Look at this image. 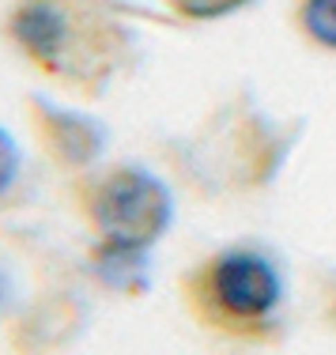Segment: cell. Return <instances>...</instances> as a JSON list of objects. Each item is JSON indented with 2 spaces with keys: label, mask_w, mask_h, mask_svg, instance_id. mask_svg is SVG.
<instances>
[{
  "label": "cell",
  "mask_w": 336,
  "mask_h": 355,
  "mask_svg": "<svg viewBox=\"0 0 336 355\" xmlns=\"http://www.w3.org/2000/svg\"><path fill=\"white\" fill-rule=\"evenodd\" d=\"M193 318L231 340H265L283 310L280 265L257 246H223L182 280Z\"/></svg>",
  "instance_id": "obj_1"
},
{
  "label": "cell",
  "mask_w": 336,
  "mask_h": 355,
  "mask_svg": "<svg viewBox=\"0 0 336 355\" xmlns=\"http://www.w3.org/2000/svg\"><path fill=\"white\" fill-rule=\"evenodd\" d=\"M83 216L95 242L151 250L174 223V193L148 166L121 163L83 189Z\"/></svg>",
  "instance_id": "obj_2"
},
{
  "label": "cell",
  "mask_w": 336,
  "mask_h": 355,
  "mask_svg": "<svg viewBox=\"0 0 336 355\" xmlns=\"http://www.w3.org/2000/svg\"><path fill=\"white\" fill-rule=\"evenodd\" d=\"M8 35L19 46L23 57L46 72H57L69 64L72 53V19L57 0H19L8 15Z\"/></svg>",
  "instance_id": "obj_3"
},
{
  "label": "cell",
  "mask_w": 336,
  "mask_h": 355,
  "mask_svg": "<svg viewBox=\"0 0 336 355\" xmlns=\"http://www.w3.org/2000/svg\"><path fill=\"white\" fill-rule=\"evenodd\" d=\"M35 117H38L46 148L64 166H87L103 151V129L95 121H87V117L72 114V110H61L53 103H42V98H35Z\"/></svg>",
  "instance_id": "obj_4"
},
{
  "label": "cell",
  "mask_w": 336,
  "mask_h": 355,
  "mask_svg": "<svg viewBox=\"0 0 336 355\" xmlns=\"http://www.w3.org/2000/svg\"><path fill=\"white\" fill-rule=\"evenodd\" d=\"M299 27L314 46L336 53V0H302L299 4Z\"/></svg>",
  "instance_id": "obj_5"
},
{
  "label": "cell",
  "mask_w": 336,
  "mask_h": 355,
  "mask_svg": "<svg viewBox=\"0 0 336 355\" xmlns=\"http://www.w3.org/2000/svg\"><path fill=\"white\" fill-rule=\"evenodd\" d=\"M170 12H178L182 19H193V23H215V19H227V15L249 8L254 0H166Z\"/></svg>",
  "instance_id": "obj_6"
},
{
  "label": "cell",
  "mask_w": 336,
  "mask_h": 355,
  "mask_svg": "<svg viewBox=\"0 0 336 355\" xmlns=\"http://www.w3.org/2000/svg\"><path fill=\"white\" fill-rule=\"evenodd\" d=\"M19 166H23V151L15 137L8 129H0V197L12 189V182L19 178Z\"/></svg>",
  "instance_id": "obj_7"
},
{
  "label": "cell",
  "mask_w": 336,
  "mask_h": 355,
  "mask_svg": "<svg viewBox=\"0 0 336 355\" xmlns=\"http://www.w3.org/2000/svg\"><path fill=\"white\" fill-rule=\"evenodd\" d=\"M8 299H12V280H8V272L0 268V310L8 306Z\"/></svg>",
  "instance_id": "obj_8"
}]
</instances>
